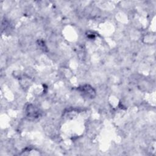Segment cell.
Segmentation results:
<instances>
[{
	"instance_id": "obj_2",
	"label": "cell",
	"mask_w": 156,
	"mask_h": 156,
	"mask_svg": "<svg viewBox=\"0 0 156 156\" xmlns=\"http://www.w3.org/2000/svg\"><path fill=\"white\" fill-rule=\"evenodd\" d=\"M39 112L38 110L34 106L29 105L27 107V114L28 116L30 118H37V116L39 115Z\"/></svg>"
},
{
	"instance_id": "obj_1",
	"label": "cell",
	"mask_w": 156,
	"mask_h": 156,
	"mask_svg": "<svg viewBox=\"0 0 156 156\" xmlns=\"http://www.w3.org/2000/svg\"><path fill=\"white\" fill-rule=\"evenodd\" d=\"M78 90L83 94V96H85L90 98H93L95 95V91L89 85H85L81 86L79 87Z\"/></svg>"
}]
</instances>
